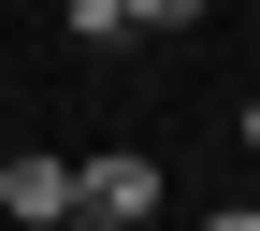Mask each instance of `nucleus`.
I'll list each match as a JSON object with an SVG mask.
<instances>
[{"label":"nucleus","mask_w":260,"mask_h":231,"mask_svg":"<svg viewBox=\"0 0 260 231\" xmlns=\"http://www.w3.org/2000/svg\"><path fill=\"white\" fill-rule=\"evenodd\" d=\"M73 217H102V231H145V217H159V159H130V145L73 159Z\"/></svg>","instance_id":"1"},{"label":"nucleus","mask_w":260,"mask_h":231,"mask_svg":"<svg viewBox=\"0 0 260 231\" xmlns=\"http://www.w3.org/2000/svg\"><path fill=\"white\" fill-rule=\"evenodd\" d=\"M58 217H73V159L0 145V231H58Z\"/></svg>","instance_id":"2"},{"label":"nucleus","mask_w":260,"mask_h":231,"mask_svg":"<svg viewBox=\"0 0 260 231\" xmlns=\"http://www.w3.org/2000/svg\"><path fill=\"white\" fill-rule=\"evenodd\" d=\"M116 29H203V0H116Z\"/></svg>","instance_id":"3"},{"label":"nucleus","mask_w":260,"mask_h":231,"mask_svg":"<svg viewBox=\"0 0 260 231\" xmlns=\"http://www.w3.org/2000/svg\"><path fill=\"white\" fill-rule=\"evenodd\" d=\"M203 231H260V203H232V217H203Z\"/></svg>","instance_id":"4"},{"label":"nucleus","mask_w":260,"mask_h":231,"mask_svg":"<svg viewBox=\"0 0 260 231\" xmlns=\"http://www.w3.org/2000/svg\"><path fill=\"white\" fill-rule=\"evenodd\" d=\"M58 231H102V217H58Z\"/></svg>","instance_id":"5"},{"label":"nucleus","mask_w":260,"mask_h":231,"mask_svg":"<svg viewBox=\"0 0 260 231\" xmlns=\"http://www.w3.org/2000/svg\"><path fill=\"white\" fill-rule=\"evenodd\" d=\"M145 231H159V217H145Z\"/></svg>","instance_id":"6"}]
</instances>
